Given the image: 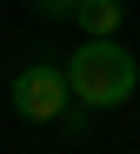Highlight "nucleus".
<instances>
[{
  "label": "nucleus",
  "instance_id": "4",
  "mask_svg": "<svg viewBox=\"0 0 140 154\" xmlns=\"http://www.w3.org/2000/svg\"><path fill=\"white\" fill-rule=\"evenodd\" d=\"M27 7H34L40 20H73V14H80V0H27Z\"/></svg>",
  "mask_w": 140,
  "mask_h": 154
},
{
  "label": "nucleus",
  "instance_id": "3",
  "mask_svg": "<svg viewBox=\"0 0 140 154\" xmlns=\"http://www.w3.org/2000/svg\"><path fill=\"white\" fill-rule=\"evenodd\" d=\"M80 34H94V40H114L120 27H127V7H120V0H80Z\"/></svg>",
  "mask_w": 140,
  "mask_h": 154
},
{
  "label": "nucleus",
  "instance_id": "1",
  "mask_svg": "<svg viewBox=\"0 0 140 154\" xmlns=\"http://www.w3.org/2000/svg\"><path fill=\"white\" fill-rule=\"evenodd\" d=\"M67 81H73V100L80 107H127L133 87H140V60L114 40H94V34H80L73 47V60H67Z\"/></svg>",
  "mask_w": 140,
  "mask_h": 154
},
{
  "label": "nucleus",
  "instance_id": "2",
  "mask_svg": "<svg viewBox=\"0 0 140 154\" xmlns=\"http://www.w3.org/2000/svg\"><path fill=\"white\" fill-rule=\"evenodd\" d=\"M13 114L20 121H60L67 114V100H73V81H67V67H53V60H34V67H20L13 74Z\"/></svg>",
  "mask_w": 140,
  "mask_h": 154
}]
</instances>
